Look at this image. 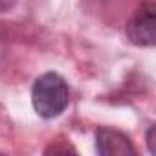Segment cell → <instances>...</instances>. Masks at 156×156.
<instances>
[{
    "label": "cell",
    "instance_id": "cell-1",
    "mask_svg": "<svg viewBox=\"0 0 156 156\" xmlns=\"http://www.w3.org/2000/svg\"><path fill=\"white\" fill-rule=\"evenodd\" d=\"M31 105L42 119L59 118L70 105V88L66 79L57 72L39 75L31 87Z\"/></svg>",
    "mask_w": 156,
    "mask_h": 156
},
{
    "label": "cell",
    "instance_id": "cell-2",
    "mask_svg": "<svg viewBox=\"0 0 156 156\" xmlns=\"http://www.w3.org/2000/svg\"><path fill=\"white\" fill-rule=\"evenodd\" d=\"M125 35L140 48H151L156 44V4L152 0H145L138 6L125 26Z\"/></svg>",
    "mask_w": 156,
    "mask_h": 156
},
{
    "label": "cell",
    "instance_id": "cell-3",
    "mask_svg": "<svg viewBox=\"0 0 156 156\" xmlns=\"http://www.w3.org/2000/svg\"><path fill=\"white\" fill-rule=\"evenodd\" d=\"M96 151L101 156H130L136 154V147L130 138L118 129L99 127L96 130Z\"/></svg>",
    "mask_w": 156,
    "mask_h": 156
},
{
    "label": "cell",
    "instance_id": "cell-4",
    "mask_svg": "<svg viewBox=\"0 0 156 156\" xmlns=\"http://www.w3.org/2000/svg\"><path fill=\"white\" fill-rule=\"evenodd\" d=\"M154 134H156V125H151L147 130V149L151 154H156V143H154Z\"/></svg>",
    "mask_w": 156,
    "mask_h": 156
},
{
    "label": "cell",
    "instance_id": "cell-5",
    "mask_svg": "<svg viewBox=\"0 0 156 156\" xmlns=\"http://www.w3.org/2000/svg\"><path fill=\"white\" fill-rule=\"evenodd\" d=\"M17 0H0V13H8L15 8Z\"/></svg>",
    "mask_w": 156,
    "mask_h": 156
}]
</instances>
